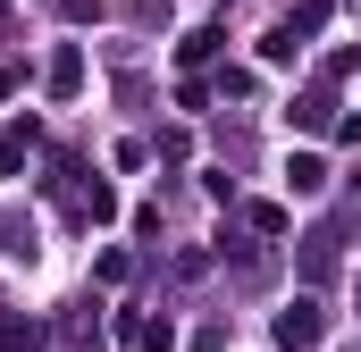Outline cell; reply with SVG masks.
I'll return each instance as SVG.
<instances>
[{
	"label": "cell",
	"mask_w": 361,
	"mask_h": 352,
	"mask_svg": "<svg viewBox=\"0 0 361 352\" xmlns=\"http://www.w3.org/2000/svg\"><path fill=\"white\" fill-rule=\"evenodd\" d=\"M286 118H294V126H328V92H302V101H294Z\"/></svg>",
	"instance_id": "cell-6"
},
{
	"label": "cell",
	"mask_w": 361,
	"mask_h": 352,
	"mask_svg": "<svg viewBox=\"0 0 361 352\" xmlns=\"http://www.w3.org/2000/svg\"><path fill=\"white\" fill-rule=\"evenodd\" d=\"M311 344H319V302L294 294V302L277 310V352H311Z\"/></svg>",
	"instance_id": "cell-1"
},
{
	"label": "cell",
	"mask_w": 361,
	"mask_h": 352,
	"mask_svg": "<svg viewBox=\"0 0 361 352\" xmlns=\"http://www.w3.org/2000/svg\"><path fill=\"white\" fill-rule=\"evenodd\" d=\"M85 84V59H76V51H59V59H51V92H59V101H68V92Z\"/></svg>",
	"instance_id": "cell-5"
},
{
	"label": "cell",
	"mask_w": 361,
	"mask_h": 352,
	"mask_svg": "<svg viewBox=\"0 0 361 352\" xmlns=\"http://www.w3.org/2000/svg\"><path fill=\"white\" fill-rule=\"evenodd\" d=\"M0 352H42V319H0Z\"/></svg>",
	"instance_id": "cell-4"
},
{
	"label": "cell",
	"mask_w": 361,
	"mask_h": 352,
	"mask_svg": "<svg viewBox=\"0 0 361 352\" xmlns=\"http://www.w3.org/2000/svg\"><path fill=\"white\" fill-rule=\"evenodd\" d=\"M25 151H34V118L0 134V176H17V168H25Z\"/></svg>",
	"instance_id": "cell-3"
},
{
	"label": "cell",
	"mask_w": 361,
	"mask_h": 352,
	"mask_svg": "<svg viewBox=\"0 0 361 352\" xmlns=\"http://www.w3.org/2000/svg\"><path fill=\"white\" fill-rule=\"evenodd\" d=\"M286 193H302V201L328 193V160H319V151H294V160H286Z\"/></svg>",
	"instance_id": "cell-2"
}]
</instances>
